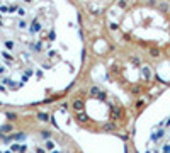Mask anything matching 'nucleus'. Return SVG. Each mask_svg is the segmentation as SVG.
<instances>
[{"label": "nucleus", "instance_id": "nucleus-1", "mask_svg": "<svg viewBox=\"0 0 170 153\" xmlns=\"http://www.w3.org/2000/svg\"><path fill=\"white\" fill-rule=\"evenodd\" d=\"M145 153H170V116L153 128Z\"/></svg>", "mask_w": 170, "mask_h": 153}]
</instances>
